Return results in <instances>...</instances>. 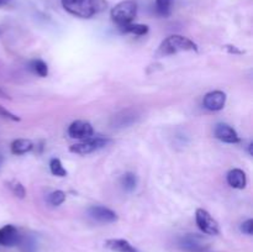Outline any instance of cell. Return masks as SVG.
I'll use <instances>...</instances> for the list:
<instances>
[{
    "instance_id": "6da1fadb",
    "label": "cell",
    "mask_w": 253,
    "mask_h": 252,
    "mask_svg": "<svg viewBox=\"0 0 253 252\" xmlns=\"http://www.w3.org/2000/svg\"><path fill=\"white\" fill-rule=\"evenodd\" d=\"M64 10L81 19H90L108 7L106 0H62Z\"/></svg>"
},
{
    "instance_id": "7a4b0ae2",
    "label": "cell",
    "mask_w": 253,
    "mask_h": 252,
    "mask_svg": "<svg viewBox=\"0 0 253 252\" xmlns=\"http://www.w3.org/2000/svg\"><path fill=\"white\" fill-rule=\"evenodd\" d=\"M187 51H198L197 43L189 40L185 36H180V35H172V36L167 37L165 41L161 43L158 47L157 54L158 56H170V54H175L178 52H187Z\"/></svg>"
},
{
    "instance_id": "3957f363",
    "label": "cell",
    "mask_w": 253,
    "mask_h": 252,
    "mask_svg": "<svg viewBox=\"0 0 253 252\" xmlns=\"http://www.w3.org/2000/svg\"><path fill=\"white\" fill-rule=\"evenodd\" d=\"M136 14H137V2L133 1V0H125V1L119 2L115 7H113L110 16L111 20L119 27H121L131 24L136 17Z\"/></svg>"
},
{
    "instance_id": "277c9868",
    "label": "cell",
    "mask_w": 253,
    "mask_h": 252,
    "mask_svg": "<svg viewBox=\"0 0 253 252\" xmlns=\"http://www.w3.org/2000/svg\"><path fill=\"white\" fill-rule=\"evenodd\" d=\"M109 142H110L109 138L89 137L86 140H83L82 142L71 146L69 151L73 153H77V155H88V153H91L94 151H98L100 148L105 147Z\"/></svg>"
},
{
    "instance_id": "5b68a950",
    "label": "cell",
    "mask_w": 253,
    "mask_h": 252,
    "mask_svg": "<svg viewBox=\"0 0 253 252\" xmlns=\"http://www.w3.org/2000/svg\"><path fill=\"white\" fill-rule=\"evenodd\" d=\"M179 246L188 252H207L209 249L207 240L194 234H188L180 237Z\"/></svg>"
},
{
    "instance_id": "8992f818",
    "label": "cell",
    "mask_w": 253,
    "mask_h": 252,
    "mask_svg": "<svg viewBox=\"0 0 253 252\" xmlns=\"http://www.w3.org/2000/svg\"><path fill=\"white\" fill-rule=\"evenodd\" d=\"M195 220L197 225L204 234L207 235H217L220 229L217 222L212 219L211 215L204 209H198L195 212Z\"/></svg>"
},
{
    "instance_id": "52a82bcc",
    "label": "cell",
    "mask_w": 253,
    "mask_h": 252,
    "mask_svg": "<svg viewBox=\"0 0 253 252\" xmlns=\"http://www.w3.org/2000/svg\"><path fill=\"white\" fill-rule=\"evenodd\" d=\"M93 133V126L86 121H74L68 127V135L72 138H77V140H86V138L91 137Z\"/></svg>"
},
{
    "instance_id": "ba28073f",
    "label": "cell",
    "mask_w": 253,
    "mask_h": 252,
    "mask_svg": "<svg viewBox=\"0 0 253 252\" xmlns=\"http://www.w3.org/2000/svg\"><path fill=\"white\" fill-rule=\"evenodd\" d=\"M89 215L91 219H94L98 222H103V224H110V222H115L118 220V215L115 211L111 209L101 205H94L89 209Z\"/></svg>"
},
{
    "instance_id": "9c48e42d",
    "label": "cell",
    "mask_w": 253,
    "mask_h": 252,
    "mask_svg": "<svg viewBox=\"0 0 253 252\" xmlns=\"http://www.w3.org/2000/svg\"><path fill=\"white\" fill-rule=\"evenodd\" d=\"M21 241L19 231L12 225H5L0 229V246L12 247L16 246Z\"/></svg>"
},
{
    "instance_id": "30bf717a",
    "label": "cell",
    "mask_w": 253,
    "mask_h": 252,
    "mask_svg": "<svg viewBox=\"0 0 253 252\" xmlns=\"http://www.w3.org/2000/svg\"><path fill=\"white\" fill-rule=\"evenodd\" d=\"M225 103H226V94L220 90L210 91L204 96L203 105L211 111H219L224 109Z\"/></svg>"
},
{
    "instance_id": "8fae6325",
    "label": "cell",
    "mask_w": 253,
    "mask_h": 252,
    "mask_svg": "<svg viewBox=\"0 0 253 252\" xmlns=\"http://www.w3.org/2000/svg\"><path fill=\"white\" fill-rule=\"evenodd\" d=\"M215 136L220 141L226 143H237L240 141L236 131L227 124H217L216 127H215Z\"/></svg>"
},
{
    "instance_id": "7c38bea8",
    "label": "cell",
    "mask_w": 253,
    "mask_h": 252,
    "mask_svg": "<svg viewBox=\"0 0 253 252\" xmlns=\"http://www.w3.org/2000/svg\"><path fill=\"white\" fill-rule=\"evenodd\" d=\"M136 119H137V113L135 110H132V109L123 110L121 113L114 115L113 126L114 127H126V126L135 123Z\"/></svg>"
},
{
    "instance_id": "4fadbf2b",
    "label": "cell",
    "mask_w": 253,
    "mask_h": 252,
    "mask_svg": "<svg viewBox=\"0 0 253 252\" xmlns=\"http://www.w3.org/2000/svg\"><path fill=\"white\" fill-rule=\"evenodd\" d=\"M106 249L115 252H138L128 241L123 239H110L105 242Z\"/></svg>"
},
{
    "instance_id": "5bb4252c",
    "label": "cell",
    "mask_w": 253,
    "mask_h": 252,
    "mask_svg": "<svg viewBox=\"0 0 253 252\" xmlns=\"http://www.w3.org/2000/svg\"><path fill=\"white\" fill-rule=\"evenodd\" d=\"M227 183L231 185L232 188H236V189H244L246 187V174H245L244 170L241 169H231L227 173Z\"/></svg>"
},
{
    "instance_id": "9a60e30c",
    "label": "cell",
    "mask_w": 253,
    "mask_h": 252,
    "mask_svg": "<svg viewBox=\"0 0 253 252\" xmlns=\"http://www.w3.org/2000/svg\"><path fill=\"white\" fill-rule=\"evenodd\" d=\"M34 147V143L26 138H17L11 143V152L14 155H24V153L30 152Z\"/></svg>"
},
{
    "instance_id": "2e32d148",
    "label": "cell",
    "mask_w": 253,
    "mask_h": 252,
    "mask_svg": "<svg viewBox=\"0 0 253 252\" xmlns=\"http://www.w3.org/2000/svg\"><path fill=\"white\" fill-rule=\"evenodd\" d=\"M123 32L125 34H132L136 35V36H143L148 32V26L147 25H141V24H128L125 25V26H121L119 27Z\"/></svg>"
},
{
    "instance_id": "e0dca14e",
    "label": "cell",
    "mask_w": 253,
    "mask_h": 252,
    "mask_svg": "<svg viewBox=\"0 0 253 252\" xmlns=\"http://www.w3.org/2000/svg\"><path fill=\"white\" fill-rule=\"evenodd\" d=\"M120 182L124 189L127 190V192H131V190L135 189L136 185H137V177H136L133 173H125V174L121 177Z\"/></svg>"
},
{
    "instance_id": "ac0fdd59",
    "label": "cell",
    "mask_w": 253,
    "mask_h": 252,
    "mask_svg": "<svg viewBox=\"0 0 253 252\" xmlns=\"http://www.w3.org/2000/svg\"><path fill=\"white\" fill-rule=\"evenodd\" d=\"M49 168H51V172L53 175H57V177H66L67 175V170L64 169L62 162L58 158H52L51 162H49Z\"/></svg>"
},
{
    "instance_id": "d6986e66",
    "label": "cell",
    "mask_w": 253,
    "mask_h": 252,
    "mask_svg": "<svg viewBox=\"0 0 253 252\" xmlns=\"http://www.w3.org/2000/svg\"><path fill=\"white\" fill-rule=\"evenodd\" d=\"M30 67H31L32 71L36 74H39L40 77H47V74H48L47 64L44 63L43 61H41V59H35V61H32Z\"/></svg>"
},
{
    "instance_id": "ffe728a7",
    "label": "cell",
    "mask_w": 253,
    "mask_h": 252,
    "mask_svg": "<svg viewBox=\"0 0 253 252\" xmlns=\"http://www.w3.org/2000/svg\"><path fill=\"white\" fill-rule=\"evenodd\" d=\"M173 0H156L157 12L161 16H168L170 14V5Z\"/></svg>"
},
{
    "instance_id": "44dd1931",
    "label": "cell",
    "mask_w": 253,
    "mask_h": 252,
    "mask_svg": "<svg viewBox=\"0 0 253 252\" xmlns=\"http://www.w3.org/2000/svg\"><path fill=\"white\" fill-rule=\"evenodd\" d=\"M7 187L10 188L12 194L16 195V197L25 198V195H26V190H25L24 185L20 182H17V180H11V182H9L7 183Z\"/></svg>"
},
{
    "instance_id": "7402d4cb",
    "label": "cell",
    "mask_w": 253,
    "mask_h": 252,
    "mask_svg": "<svg viewBox=\"0 0 253 252\" xmlns=\"http://www.w3.org/2000/svg\"><path fill=\"white\" fill-rule=\"evenodd\" d=\"M64 200H66V194L62 190H56V192H52L48 195V203L51 205H54V207L61 205Z\"/></svg>"
},
{
    "instance_id": "603a6c76",
    "label": "cell",
    "mask_w": 253,
    "mask_h": 252,
    "mask_svg": "<svg viewBox=\"0 0 253 252\" xmlns=\"http://www.w3.org/2000/svg\"><path fill=\"white\" fill-rule=\"evenodd\" d=\"M241 231L245 232L247 235H252L253 234V220L249 219L241 225Z\"/></svg>"
},
{
    "instance_id": "cb8c5ba5",
    "label": "cell",
    "mask_w": 253,
    "mask_h": 252,
    "mask_svg": "<svg viewBox=\"0 0 253 252\" xmlns=\"http://www.w3.org/2000/svg\"><path fill=\"white\" fill-rule=\"evenodd\" d=\"M0 116L5 119H9V120H12V121H20V118H17L16 115L11 114L9 110L2 108V106H0Z\"/></svg>"
},
{
    "instance_id": "d4e9b609",
    "label": "cell",
    "mask_w": 253,
    "mask_h": 252,
    "mask_svg": "<svg viewBox=\"0 0 253 252\" xmlns=\"http://www.w3.org/2000/svg\"><path fill=\"white\" fill-rule=\"evenodd\" d=\"M2 162H4V156H2L1 153H0V168H1V166H2Z\"/></svg>"
},
{
    "instance_id": "484cf974",
    "label": "cell",
    "mask_w": 253,
    "mask_h": 252,
    "mask_svg": "<svg viewBox=\"0 0 253 252\" xmlns=\"http://www.w3.org/2000/svg\"><path fill=\"white\" fill-rule=\"evenodd\" d=\"M5 1H6V0H0V5H1V4H4Z\"/></svg>"
}]
</instances>
